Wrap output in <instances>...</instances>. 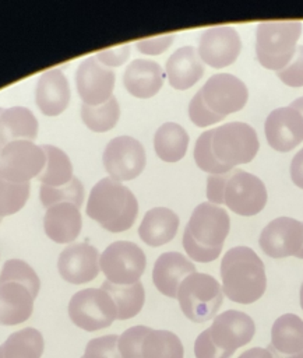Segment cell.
Listing matches in <instances>:
<instances>
[{"mask_svg":"<svg viewBox=\"0 0 303 358\" xmlns=\"http://www.w3.org/2000/svg\"><path fill=\"white\" fill-rule=\"evenodd\" d=\"M170 87L183 91L193 87L204 74V63L194 46H183L173 52L165 64Z\"/></svg>","mask_w":303,"mask_h":358,"instance_id":"25","label":"cell"},{"mask_svg":"<svg viewBox=\"0 0 303 358\" xmlns=\"http://www.w3.org/2000/svg\"><path fill=\"white\" fill-rule=\"evenodd\" d=\"M200 92L205 105L222 117L240 110L249 99L246 84L229 73L211 76Z\"/></svg>","mask_w":303,"mask_h":358,"instance_id":"13","label":"cell"},{"mask_svg":"<svg viewBox=\"0 0 303 358\" xmlns=\"http://www.w3.org/2000/svg\"><path fill=\"white\" fill-rule=\"evenodd\" d=\"M114 71L103 66L95 56L84 59L75 71V87L82 103L98 106L113 96Z\"/></svg>","mask_w":303,"mask_h":358,"instance_id":"14","label":"cell"},{"mask_svg":"<svg viewBox=\"0 0 303 358\" xmlns=\"http://www.w3.org/2000/svg\"><path fill=\"white\" fill-rule=\"evenodd\" d=\"M229 228L228 213L219 206L205 201L193 210L184 232L207 248H222Z\"/></svg>","mask_w":303,"mask_h":358,"instance_id":"15","label":"cell"},{"mask_svg":"<svg viewBox=\"0 0 303 358\" xmlns=\"http://www.w3.org/2000/svg\"><path fill=\"white\" fill-rule=\"evenodd\" d=\"M120 108L117 99L112 96L102 105L89 106L81 105V119L88 129L95 133H103L113 129L119 120Z\"/></svg>","mask_w":303,"mask_h":358,"instance_id":"33","label":"cell"},{"mask_svg":"<svg viewBox=\"0 0 303 358\" xmlns=\"http://www.w3.org/2000/svg\"><path fill=\"white\" fill-rule=\"evenodd\" d=\"M296 257H299V259H303V246H302V249L299 250V253L296 255Z\"/></svg>","mask_w":303,"mask_h":358,"instance_id":"48","label":"cell"},{"mask_svg":"<svg viewBox=\"0 0 303 358\" xmlns=\"http://www.w3.org/2000/svg\"><path fill=\"white\" fill-rule=\"evenodd\" d=\"M173 39H175L173 34L145 38V39L137 41L135 48L144 55H159V53H163L172 45Z\"/></svg>","mask_w":303,"mask_h":358,"instance_id":"43","label":"cell"},{"mask_svg":"<svg viewBox=\"0 0 303 358\" xmlns=\"http://www.w3.org/2000/svg\"><path fill=\"white\" fill-rule=\"evenodd\" d=\"M256 130L243 122H230L211 129V150L215 158L229 169L250 162L258 152Z\"/></svg>","mask_w":303,"mask_h":358,"instance_id":"8","label":"cell"},{"mask_svg":"<svg viewBox=\"0 0 303 358\" xmlns=\"http://www.w3.org/2000/svg\"><path fill=\"white\" fill-rule=\"evenodd\" d=\"M45 340L39 330L25 327L11 333L0 345V358H40Z\"/></svg>","mask_w":303,"mask_h":358,"instance_id":"30","label":"cell"},{"mask_svg":"<svg viewBox=\"0 0 303 358\" xmlns=\"http://www.w3.org/2000/svg\"><path fill=\"white\" fill-rule=\"evenodd\" d=\"M258 242L269 257L296 256L303 246V222L290 217H278L264 227Z\"/></svg>","mask_w":303,"mask_h":358,"instance_id":"17","label":"cell"},{"mask_svg":"<svg viewBox=\"0 0 303 358\" xmlns=\"http://www.w3.org/2000/svg\"><path fill=\"white\" fill-rule=\"evenodd\" d=\"M38 136V120L25 106L1 108L0 110V147L17 140L34 141Z\"/></svg>","mask_w":303,"mask_h":358,"instance_id":"27","label":"cell"},{"mask_svg":"<svg viewBox=\"0 0 303 358\" xmlns=\"http://www.w3.org/2000/svg\"><path fill=\"white\" fill-rule=\"evenodd\" d=\"M276 77L289 87H303V45L296 48V53L286 67L276 71Z\"/></svg>","mask_w":303,"mask_h":358,"instance_id":"40","label":"cell"},{"mask_svg":"<svg viewBox=\"0 0 303 358\" xmlns=\"http://www.w3.org/2000/svg\"><path fill=\"white\" fill-rule=\"evenodd\" d=\"M138 201L133 192L112 178H103L92 187L87 215L109 232H123L133 227Z\"/></svg>","mask_w":303,"mask_h":358,"instance_id":"3","label":"cell"},{"mask_svg":"<svg viewBox=\"0 0 303 358\" xmlns=\"http://www.w3.org/2000/svg\"><path fill=\"white\" fill-rule=\"evenodd\" d=\"M189 145L187 131L177 123L166 122L155 131L154 148L156 155L165 162L180 161Z\"/></svg>","mask_w":303,"mask_h":358,"instance_id":"29","label":"cell"},{"mask_svg":"<svg viewBox=\"0 0 303 358\" xmlns=\"http://www.w3.org/2000/svg\"><path fill=\"white\" fill-rule=\"evenodd\" d=\"M289 106H290V108H293V109H296V110L303 116V96H300V98L295 99Z\"/></svg>","mask_w":303,"mask_h":358,"instance_id":"46","label":"cell"},{"mask_svg":"<svg viewBox=\"0 0 303 358\" xmlns=\"http://www.w3.org/2000/svg\"><path fill=\"white\" fill-rule=\"evenodd\" d=\"M207 199L212 204H225L230 211L250 217L258 214L267 203V189L260 178L242 169L207 179Z\"/></svg>","mask_w":303,"mask_h":358,"instance_id":"2","label":"cell"},{"mask_svg":"<svg viewBox=\"0 0 303 358\" xmlns=\"http://www.w3.org/2000/svg\"><path fill=\"white\" fill-rule=\"evenodd\" d=\"M39 197L42 201V206L49 208L54 204L60 203H71L77 207H81L84 201V186L75 176L63 186H45L40 185Z\"/></svg>","mask_w":303,"mask_h":358,"instance_id":"34","label":"cell"},{"mask_svg":"<svg viewBox=\"0 0 303 358\" xmlns=\"http://www.w3.org/2000/svg\"><path fill=\"white\" fill-rule=\"evenodd\" d=\"M130 56V45L128 43H123L114 48H109V49H103L95 53V57L106 67H117L121 66L124 62H127Z\"/></svg>","mask_w":303,"mask_h":358,"instance_id":"42","label":"cell"},{"mask_svg":"<svg viewBox=\"0 0 303 358\" xmlns=\"http://www.w3.org/2000/svg\"><path fill=\"white\" fill-rule=\"evenodd\" d=\"M0 110H1V108H0ZM0 151H1V147H0Z\"/></svg>","mask_w":303,"mask_h":358,"instance_id":"49","label":"cell"},{"mask_svg":"<svg viewBox=\"0 0 303 358\" xmlns=\"http://www.w3.org/2000/svg\"><path fill=\"white\" fill-rule=\"evenodd\" d=\"M223 295L236 303L258 301L267 288L263 260L249 246L229 249L221 262Z\"/></svg>","mask_w":303,"mask_h":358,"instance_id":"1","label":"cell"},{"mask_svg":"<svg viewBox=\"0 0 303 358\" xmlns=\"http://www.w3.org/2000/svg\"><path fill=\"white\" fill-rule=\"evenodd\" d=\"M193 273H195V267L191 260L179 252H165L154 264L152 281L161 294L169 298H177L182 281Z\"/></svg>","mask_w":303,"mask_h":358,"instance_id":"22","label":"cell"},{"mask_svg":"<svg viewBox=\"0 0 303 358\" xmlns=\"http://www.w3.org/2000/svg\"><path fill=\"white\" fill-rule=\"evenodd\" d=\"M6 281H15L24 284L31 289V292L38 296L40 281L35 270L21 259H8L4 262L3 268L0 271V282Z\"/></svg>","mask_w":303,"mask_h":358,"instance_id":"36","label":"cell"},{"mask_svg":"<svg viewBox=\"0 0 303 358\" xmlns=\"http://www.w3.org/2000/svg\"><path fill=\"white\" fill-rule=\"evenodd\" d=\"M35 101L46 116H57L66 110L70 103V85L60 69H50L40 74L35 88Z\"/></svg>","mask_w":303,"mask_h":358,"instance_id":"21","label":"cell"},{"mask_svg":"<svg viewBox=\"0 0 303 358\" xmlns=\"http://www.w3.org/2000/svg\"><path fill=\"white\" fill-rule=\"evenodd\" d=\"M165 80L163 69L154 60L135 59L123 73L126 90L135 98L147 99L159 92Z\"/></svg>","mask_w":303,"mask_h":358,"instance_id":"23","label":"cell"},{"mask_svg":"<svg viewBox=\"0 0 303 358\" xmlns=\"http://www.w3.org/2000/svg\"><path fill=\"white\" fill-rule=\"evenodd\" d=\"M0 221H1V218H0Z\"/></svg>","mask_w":303,"mask_h":358,"instance_id":"50","label":"cell"},{"mask_svg":"<svg viewBox=\"0 0 303 358\" xmlns=\"http://www.w3.org/2000/svg\"><path fill=\"white\" fill-rule=\"evenodd\" d=\"M267 350L272 358H303V319L295 313L281 315L272 324Z\"/></svg>","mask_w":303,"mask_h":358,"instance_id":"20","label":"cell"},{"mask_svg":"<svg viewBox=\"0 0 303 358\" xmlns=\"http://www.w3.org/2000/svg\"><path fill=\"white\" fill-rule=\"evenodd\" d=\"M189 117L198 127H207L209 124L221 122L223 117L214 113L204 102L201 92L198 91L189 103Z\"/></svg>","mask_w":303,"mask_h":358,"instance_id":"39","label":"cell"},{"mask_svg":"<svg viewBox=\"0 0 303 358\" xmlns=\"http://www.w3.org/2000/svg\"><path fill=\"white\" fill-rule=\"evenodd\" d=\"M119 336L106 334L89 340L81 358H121L117 347Z\"/></svg>","mask_w":303,"mask_h":358,"instance_id":"38","label":"cell"},{"mask_svg":"<svg viewBox=\"0 0 303 358\" xmlns=\"http://www.w3.org/2000/svg\"><path fill=\"white\" fill-rule=\"evenodd\" d=\"M145 264L147 260L142 249L128 241L110 243L99 256V268L108 281L117 285L138 282Z\"/></svg>","mask_w":303,"mask_h":358,"instance_id":"10","label":"cell"},{"mask_svg":"<svg viewBox=\"0 0 303 358\" xmlns=\"http://www.w3.org/2000/svg\"><path fill=\"white\" fill-rule=\"evenodd\" d=\"M194 161L201 171L208 172L209 175H221L232 171L215 158L211 150V130L204 131L197 138L194 147Z\"/></svg>","mask_w":303,"mask_h":358,"instance_id":"37","label":"cell"},{"mask_svg":"<svg viewBox=\"0 0 303 358\" xmlns=\"http://www.w3.org/2000/svg\"><path fill=\"white\" fill-rule=\"evenodd\" d=\"M35 298L24 284L0 282V324L15 326L27 322L34 312Z\"/></svg>","mask_w":303,"mask_h":358,"instance_id":"24","label":"cell"},{"mask_svg":"<svg viewBox=\"0 0 303 358\" xmlns=\"http://www.w3.org/2000/svg\"><path fill=\"white\" fill-rule=\"evenodd\" d=\"M29 182L14 183L0 178V218L18 213L29 197Z\"/></svg>","mask_w":303,"mask_h":358,"instance_id":"35","label":"cell"},{"mask_svg":"<svg viewBox=\"0 0 303 358\" xmlns=\"http://www.w3.org/2000/svg\"><path fill=\"white\" fill-rule=\"evenodd\" d=\"M299 296H300V306H302V309H303V284H302V287H300V294H299Z\"/></svg>","mask_w":303,"mask_h":358,"instance_id":"47","label":"cell"},{"mask_svg":"<svg viewBox=\"0 0 303 358\" xmlns=\"http://www.w3.org/2000/svg\"><path fill=\"white\" fill-rule=\"evenodd\" d=\"M242 41L239 32L232 27H212L205 29L198 39L197 52L202 63L222 69L239 57Z\"/></svg>","mask_w":303,"mask_h":358,"instance_id":"16","label":"cell"},{"mask_svg":"<svg viewBox=\"0 0 303 358\" xmlns=\"http://www.w3.org/2000/svg\"><path fill=\"white\" fill-rule=\"evenodd\" d=\"M177 301L183 315L194 322L202 323L212 319L223 301L221 284L209 274L193 273L187 275L177 291Z\"/></svg>","mask_w":303,"mask_h":358,"instance_id":"7","label":"cell"},{"mask_svg":"<svg viewBox=\"0 0 303 358\" xmlns=\"http://www.w3.org/2000/svg\"><path fill=\"white\" fill-rule=\"evenodd\" d=\"M82 221L80 207L71 203H60L49 207L43 217V229L56 243H70L81 232Z\"/></svg>","mask_w":303,"mask_h":358,"instance_id":"26","label":"cell"},{"mask_svg":"<svg viewBox=\"0 0 303 358\" xmlns=\"http://www.w3.org/2000/svg\"><path fill=\"white\" fill-rule=\"evenodd\" d=\"M256 333L254 320L244 312L229 309L214 317L212 324L202 330L194 341L195 358H230L247 345Z\"/></svg>","mask_w":303,"mask_h":358,"instance_id":"4","label":"cell"},{"mask_svg":"<svg viewBox=\"0 0 303 358\" xmlns=\"http://www.w3.org/2000/svg\"><path fill=\"white\" fill-rule=\"evenodd\" d=\"M45 162L42 145L27 140L8 143L0 151V178L14 183H27L39 176Z\"/></svg>","mask_w":303,"mask_h":358,"instance_id":"11","label":"cell"},{"mask_svg":"<svg viewBox=\"0 0 303 358\" xmlns=\"http://www.w3.org/2000/svg\"><path fill=\"white\" fill-rule=\"evenodd\" d=\"M264 131L274 150L288 152L303 141V116L290 106L274 109L265 119Z\"/></svg>","mask_w":303,"mask_h":358,"instance_id":"18","label":"cell"},{"mask_svg":"<svg viewBox=\"0 0 303 358\" xmlns=\"http://www.w3.org/2000/svg\"><path fill=\"white\" fill-rule=\"evenodd\" d=\"M42 148L46 155V162L38 176V180L42 185L52 187L68 183L74 178L73 165L68 155L61 148L50 144H43Z\"/></svg>","mask_w":303,"mask_h":358,"instance_id":"32","label":"cell"},{"mask_svg":"<svg viewBox=\"0 0 303 358\" xmlns=\"http://www.w3.org/2000/svg\"><path fill=\"white\" fill-rule=\"evenodd\" d=\"M117 347L121 358H184L183 343L175 333L142 324L126 329Z\"/></svg>","mask_w":303,"mask_h":358,"instance_id":"6","label":"cell"},{"mask_svg":"<svg viewBox=\"0 0 303 358\" xmlns=\"http://www.w3.org/2000/svg\"><path fill=\"white\" fill-rule=\"evenodd\" d=\"M183 248L187 253V256L194 260V262H200V263H208L215 260L221 252L222 248H207L198 242H195L189 234H183Z\"/></svg>","mask_w":303,"mask_h":358,"instance_id":"41","label":"cell"},{"mask_svg":"<svg viewBox=\"0 0 303 358\" xmlns=\"http://www.w3.org/2000/svg\"><path fill=\"white\" fill-rule=\"evenodd\" d=\"M179 228V217L166 207H154L145 213L138 235L148 246H161L173 239Z\"/></svg>","mask_w":303,"mask_h":358,"instance_id":"28","label":"cell"},{"mask_svg":"<svg viewBox=\"0 0 303 358\" xmlns=\"http://www.w3.org/2000/svg\"><path fill=\"white\" fill-rule=\"evenodd\" d=\"M237 358H272V354L267 348L253 347V348H249L247 351L242 352Z\"/></svg>","mask_w":303,"mask_h":358,"instance_id":"45","label":"cell"},{"mask_svg":"<svg viewBox=\"0 0 303 358\" xmlns=\"http://www.w3.org/2000/svg\"><path fill=\"white\" fill-rule=\"evenodd\" d=\"M102 161L109 178L117 182L131 180L145 168V151L134 137L119 136L108 143Z\"/></svg>","mask_w":303,"mask_h":358,"instance_id":"12","label":"cell"},{"mask_svg":"<svg viewBox=\"0 0 303 358\" xmlns=\"http://www.w3.org/2000/svg\"><path fill=\"white\" fill-rule=\"evenodd\" d=\"M68 317L85 331L109 327L117 319V309L112 296L102 288H85L75 292L68 302Z\"/></svg>","mask_w":303,"mask_h":358,"instance_id":"9","label":"cell"},{"mask_svg":"<svg viewBox=\"0 0 303 358\" xmlns=\"http://www.w3.org/2000/svg\"><path fill=\"white\" fill-rule=\"evenodd\" d=\"M101 288L112 296L117 309V320L131 319L141 312L145 302V291L140 281L130 285H117L106 280Z\"/></svg>","mask_w":303,"mask_h":358,"instance_id":"31","label":"cell"},{"mask_svg":"<svg viewBox=\"0 0 303 358\" xmlns=\"http://www.w3.org/2000/svg\"><path fill=\"white\" fill-rule=\"evenodd\" d=\"M290 178L297 187L303 189V148L295 154L290 162Z\"/></svg>","mask_w":303,"mask_h":358,"instance_id":"44","label":"cell"},{"mask_svg":"<svg viewBox=\"0 0 303 358\" xmlns=\"http://www.w3.org/2000/svg\"><path fill=\"white\" fill-rule=\"evenodd\" d=\"M57 270L61 278L70 284H85L96 278L99 273V252L89 243L67 246L59 256Z\"/></svg>","mask_w":303,"mask_h":358,"instance_id":"19","label":"cell"},{"mask_svg":"<svg viewBox=\"0 0 303 358\" xmlns=\"http://www.w3.org/2000/svg\"><path fill=\"white\" fill-rule=\"evenodd\" d=\"M302 34L300 21H264L256 29V55L268 70H282L296 53Z\"/></svg>","mask_w":303,"mask_h":358,"instance_id":"5","label":"cell"}]
</instances>
